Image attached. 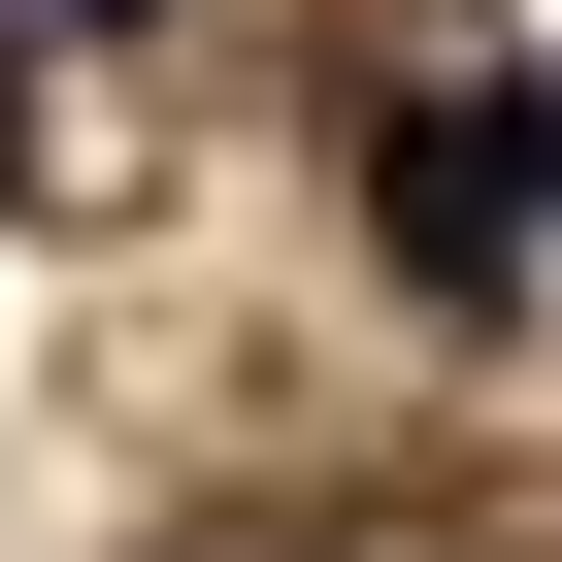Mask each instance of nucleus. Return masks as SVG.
<instances>
[{"label":"nucleus","instance_id":"1","mask_svg":"<svg viewBox=\"0 0 562 562\" xmlns=\"http://www.w3.org/2000/svg\"><path fill=\"white\" fill-rule=\"evenodd\" d=\"M529 232H562V100L529 67L397 100V265H430V299H529Z\"/></svg>","mask_w":562,"mask_h":562}]
</instances>
